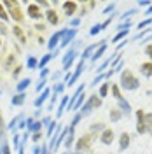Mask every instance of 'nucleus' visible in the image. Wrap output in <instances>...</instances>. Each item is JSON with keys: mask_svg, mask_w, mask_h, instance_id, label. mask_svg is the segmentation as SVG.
<instances>
[{"mask_svg": "<svg viewBox=\"0 0 152 154\" xmlns=\"http://www.w3.org/2000/svg\"><path fill=\"white\" fill-rule=\"evenodd\" d=\"M14 61H16V56H14V54H12V53H11L9 56H7V61H5V68H9L11 65H12V63H14Z\"/></svg>", "mask_w": 152, "mask_h": 154, "instance_id": "39", "label": "nucleus"}, {"mask_svg": "<svg viewBox=\"0 0 152 154\" xmlns=\"http://www.w3.org/2000/svg\"><path fill=\"white\" fill-rule=\"evenodd\" d=\"M26 67L30 68V70H33V68L38 67V60L35 56H28V60H26Z\"/></svg>", "mask_w": 152, "mask_h": 154, "instance_id": "28", "label": "nucleus"}, {"mask_svg": "<svg viewBox=\"0 0 152 154\" xmlns=\"http://www.w3.org/2000/svg\"><path fill=\"white\" fill-rule=\"evenodd\" d=\"M21 135L19 133H14V137H12V144H14V149H19V145H21Z\"/></svg>", "mask_w": 152, "mask_h": 154, "instance_id": "37", "label": "nucleus"}, {"mask_svg": "<svg viewBox=\"0 0 152 154\" xmlns=\"http://www.w3.org/2000/svg\"><path fill=\"white\" fill-rule=\"evenodd\" d=\"M21 121H25V117H23L21 114L16 116V117H14V119H12V121L9 123V125H7V130L16 133V131H18V126H19V123H21Z\"/></svg>", "mask_w": 152, "mask_h": 154, "instance_id": "14", "label": "nucleus"}, {"mask_svg": "<svg viewBox=\"0 0 152 154\" xmlns=\"http://www.w3.org/2000/svg\"><path fill=\"white\" fill-rule=\"evenodd\" d=\"M25 93H18V95H14L12 96V100H11V103H12V105L14 107H19V105H23V103H25Z\"/></svg>", "mask_w": 152, "mask_h": 154, "instance_id": "19", "label": "nucleus"}, {"mask_svg": "<svg viewBox=\"0 0 152 154\" xmlns=\"http://www.w3.org/2000/svg\"><path fill=\"white\" fill-rule=\"evenodd\" d=\"M112 93H114V98L119 102V100H123V96H121V91H119V86L117 84H112Z\"/></svg>", "mask_w": 152, "mask_h": 154, "instance_id": "35", "label": "nucleus"}, {"mask_svg": "<svg viewBox=\"0 0 152 154\" xmlns=\"http://www.w3.org/2000/svg\"><path fill=\"white\" fill-rule=\"evenodd\" d=\"M0 48H2V38H0Z\"/></svg>", "mask_w": 152, "mask_h": 154, "instance_id": "58", "label": "nucleus"}, {"mask_svg": "<svg viewBox=\"0 0 152 154\" xmlns=\"http://www.w3.org/2000/svg\"><path fill=\"white\" fill-rule=\"evenodd\" d=\"M121 116H123V112H121L119 109H112V110H110V119H112V121H119Z\"/></svg>", "mask_w": 152, "mask_h": 154, "instance_id": "32", "label": "nucleus"}, {"mask_svg": "<svg viewBox=\"0 0 152 154\" xmlns=\"http://www.w3.org/2000/svg\"><path fill=\"white\" fill-rule=\"evenodd\" d=\"M126 33H128V32H126V30H123V32H119V33H117V35H115V37H114V40H112V42H117V40H119V38L126 37Z\"/></svg>", "mask_w": 152, "mask_h": 154, "instance_id": "43", "label": "nucleus"}, {"mask_svg": "<svg viewBox=\"0 0 152 154\" xmlns=\"http://www.w3.org/2000/svg\"><path fill=\"white\" fill-rule=\"evenodd\" d=\"M98 49V44H91V46H87V48L84 49V53H82V56H81V60L82 61H86L87 58H91L93 54H95V51Z\"/></svg>", "mask_w": 152, "mask_h": 154, "instance_id": "16", "label": "nucleus"}, {"mask_svg": "<svg viewBox=\"0 0 152 154\" xmlns=\"http://www.w3.org/2000/svg\"><path fill=\"white\" fill-rule=\"evenodd\" d=\"M84 91H82V93H81V95L77 96V100H75V103H74V105H72V110H79V109H81V107L84 105Z\"/></svg>", "mask_w": 152, "mask_h": 154, "instance_id": "25", "label": "nucleus"}, {"mask_svg": "<svg viewBox=\"0 0 152 154\" xmlns=\"http://www.w3.org/2000/svg\"><path fill=\"white\" fill-rule=\"evenodd\" d=\"M7 33V28H5V23L0 21V35H5Z\"/></svg>", "mask_w": 152, "mask_h": 154, "instance_id": "47", "label": "nucleus"}, {"mask_svg": "<svg viewBox=\"0 0 152 154\" xmlns=\"http://www.w3.org/2000/svg\"><path fill=\"white\" fill-rule=\"evenodd\" d=\"M0 19H2L4 23L9 19V12H7V9L4 7V4H2V2H0Z\"/></svg>", "mask_w": 152, "mask_h": 154, "instance_id": "30", "label": "nucleus"}, {"mask_svg": "<svg viewBox=\"0 0 152 154\" xmlns=\"http://www.w3.org/2000/svg\"><path fill=\"white\" fill-rule=\"evenodd\" d=\"M72 154H82V152H72Z\"/></svg>", "mask_w": 152, "mask_h": 154, "instance_id": "59", "label": "nucleus"}, {"mask_svg": "<svg viewBox=\"0 0 152 154\" xmlns=\"http://www.w3.org/2000/svg\"><path fill=\"white\" fill-rule=\"evenodd\" d=\"M108 88H110V84H108V82H105L103 86L100 88V98L107 96V93H108Z\"/></svg>", "mask_w": 152, "mask_h": 154, "instance_id": "36", "label": "nucleus"}, {"mask_svg": "<svg viewBox=\"0 0 152 154\" xmlns=\"http://www.w3.org/2000/svg\"><path fill=\"white\" fill-rule=\"evenodd\" d=\"M61 5H63V11H65V14H67L68 18H70V16H74V14L77 12V5H79V4H77V2H63Z\"/></svg>", "mask_w": 152, "mask_h": 154, "instance_id": "11", "label": "nucleus"}, {"mask_svg": "<svg viewBox=\"0 0 152 154\" xmlns=\"http://www.w3.org/2000/svg\"><path fill=\"white\" fill-rule=\"evenodd\" d=\"M58 126H59V123H56V121H51V125H49V128H47V138H51L53 135L56 133Z\"/></svg>", "mask_w": 152, "mask_h": 154, "instance_id": "29", "label": "nucleus"}, {"mask_svg": "<svg viewBox=\"0 0 152 154\" xmlns=\"http://www.w3.org/2000/svg\"><path fill=\"white\" fill-rule=\"evenodd\" d=\"M0 154H12L11 152L9 144H2V147H0Z\"/></svg>", "mask_w": 152, "mask_h": 154, "instance_id": "40", "label": "nucleus"}, {"mask_svg": "<svg viewBox=\"0 0 152 154\" xmlns=\"http://www.w3.org/2000/svg\"><path fill=\"white\" fill-rule=\"evenodd\" d=\"M37 91H42V89H46V79H40V82L37 84V88H35Z\"/></svg>", "mask_w": 152, "mask_h": 154, "instance_id": "42", "label": "nucleus"}, {"mask_svg": "<svg viewBox=\"0 0 152 154\" xmlns=\"http://www.w3.org/2000/svg\"><path fill=\"white\" fill-rule=\"evenodd\" d=\"M63 32H65V28L63 30H59V32H56V33H53L51 35V38H49V42H47V48L49 49H54L61 42V37H63Z\"/></svg>", "mask_w": 152, "mask_h": 154, "instance_id": "10", "label": "nucleus"}, {"mask_svg": "<svg viewBox=\"0 0 152 154\" xmlns=\"http://www.w3.org/2000/svg\"><path fill=\"white\" fill-rule=\"evenodd\" d=\"M21 70H23V67H16V68H14V72H12V75H14V79H16V77L19 75V74H21Z\"/></svg>", "mask_w": 152, "mask_h": 154, "instance_id": "53", "label": "nucleus"}, {"mask_svg": "<svg viewBox=\"0 0 152 154\" xmlns=\"http://www.w3.org/2000/svg\"><path fill=\"white\" fill-rule=\"evenodd\" d=\"M49 95H51V89H49V88H46V89L42 91V95L38 96V98H35V102H33V105L37 107V109H40V107H42V103H44V102L47 100V96H49Z\"/></svg>", "mask_w": 152, "mask_h": 154, "instance_id": "13", "label": "nucleus"}, {"mask_svg": "<svg viewBox=\"0 0 152 154\" xmlns=\"http://www.w3.org/2000/svg\"><path fill=\"white\" fill-rule=\"evenodd\" d=\"M145 130L152 133V114H145Z\"/></svg>", "mask_w": 152, "mask_h": 154, "instance_id": "31", "label": "nucleus"}, {"mask_svg": "<svg viewBox=\"0 0 152 154\" xmlns=\"http://www.w3.org/2000/svg\"><path fill=\"white\" fill-rule=\"evenodd\" d=\"M100 30H102V25H95V26L91 28V32H89V33H91V35H96Z\"/></svg>", "mask_w": 152, "mask_h": 154, "instance_id": "45", "label": "nucleus"}, {"mask_svg": "<svg viewBox=\"0 0 152 154\" xmlns=\"http://www.w3.org/2000/svg\"><path fill=\"white\" fill-rule=\"evenodd\" d=\"M129 140H131V137L124 131V133L121 135V140H119V149H121V151H124V149L129 145Z\"/></svg>", "mask_w": 152, "mask_h": 154, "instance_id": "21", "label": "nucleus"}, {"mask_svg": "<svg viewBox=\"0 0 152 154\" xmlns=\"http://www.w3.org/2000/svg\"><path fill=\"white\" fill-rule=\"evenodd\" d=\"M68 100H70L68 96H63V98H61V103H59V109H58V112H56V117H61V114H63V112L67 110V107H68Z\"/></svg>", "mask_w": 152, "mask_h": 154, "instance_id": "22", "label": "nucleus"}, {"mask_svg": "<svg viewBox=\"0 0 152 154\" xmlns=\"http://www.w3.org/2000/svg\"><path fill=\"white\" fill-rule=\"evenodd\" d=\"M136 119H138V123H136V131H138V133H147V130H145V112H143V110H136Z\"/></svg>", "mask_w": 152, "mask_h": 154, "instance_id": "8", "label": "nucleus"}, {"mask_svg": "<svg viewBox=\"0 0 152 154\" xmlns=\"http://www.w3.org/2000/svg\"><path fill=\"white\" fill-rule=\"evenodd\" d=\"M46 16H47L49 25H58V23H59V16L56 14V11L54 9H47L46 11Z\"/></svg>", "mask_w": 152, "mask_h": 154, "instance_id": "15", "label": "nucleus"}, {"mask_svg": "<svg viewBox=\"0 0 152 154\" xmlns=\"http://www.w3.org/2000/svg\"><path fill=\"white\" fill-rule=\"evenodd\" d=\"M35 30H37V32H44V30H46V25H44V23H37V25H35Z\"/></svg>", "mask_w": 152, "mask_h": 154, "instance_id": "50", "label": "nucleus"}, {"mask_svg": "<svg viewBox=\"0 0 152 154\" xmlns=\"http://www.w3.org/2000/svg\"><path fill=\"white\" fill-rule=\"evenodd\" d=\"M100 140H102V144L110 145L114 142V131H112V130H103L102 135H100Z\"/></svg>", "mask_w": 152, "mask_h": 154, "instance_id": "12", "label": "nucleus"}, {"mask_svg": "<svg viewBox=\"0 0 152 154\" xmlns=\"http://www.w3.org/2000/svg\"><path fill=\"white\" fill-rule=\"evenodd\" d=\"M84 68H86V65H84V61L81 60V61H79V65H77V68H75V72H74V74L70 75V81L67 82V86L72 88L74 84H75V81L79 79V77H81V74H82V70H84Z\"/></svg>", "mask_w": 152, "mask_h": 154, "instance_id": "7", "label": "nucleus"}, {"mask_svg": "<svg viewBox=\"0 0 152 154\" xmlns=\"http://www.w3.org/2000/svg\"><path fill=\"white\" fill-rule=\"evenodd\" d=\"M30 82H32V79H23V81H19L18 84H16V91H18V93H25V89L30 86Z\"/></svg>", "mask_w": 152, "mask_h": 154, "instance_id": "23", "label": "nucleus"}, {"mask_svg": "<svg viewBox=\"0 0 152 154\" xmlns=\"http://www.w3.org/2000/svg\"><path fill=\"white\" fill-rule=\"evenodd\" d=\"M121 86L124 89H128V91H131V89H136L140 86V81L131 74V70H124L121 74Z\"/></svg>", "mask_w": 152, "mask_h": 154, "instance_id": "3", "label": "nucleus"}, {"mask_svg": "<svg viewBox=\"0 0 152 154\" xmlns=\"http://www.w3.org/2000/svg\"><path fill=\"white\" fill-rule=\"evenodd\" d=\"M4 7L5 9H9V18L12 21H16V23H21L23 19H25V14H23V11L19 9V2L18 0H9V2H4Z\"/></svg>", "mask_w": 152, "mask_h": 154, "instance_id": "1", "label": "nucleus"}, {"mask_svg": "<svg viewBox=\"0 0 152 154\" xmlns=\"http://www.w3.org/2000/svg\"><path fill=\"white\" fill-rule=\"evenodd\" d=\"M95 135L93 133H86V135H82L79 140H77V144H75V149H77V152H82V151H87L89 147H91V144H93V138Z\"/></svg>", "mask_w": 152, "mask_h": 154, "instance_id": "4", "label": "nucleus"}, {"mask_svg": "<svg viewBox=\"0 0 152 154\" xmlns=\"http://www.w3.org/2000/svg\"><path fill=\"white\" fill-rule=\"evenodd\" d=\"M105 51H107V44H102V46H100V49H96V51H95V54L91 56V60H93V61H98L100 58L103 56Z\"/></svg>", "mask_w": 152, "mask_h": 154, "instance_id": "24", "label": "nucleus"}, {"mask_svg": "<svg viewBox=\"0 0 152 154\" xmlns=\"http://www.w3.org/2000/svg\"><path fill=\"white\" fill-rule=\"evenodd\" d=\"M40 130H42V123H40V121H33V125H30L28 128H26L28 133H37Z\"/></svg>", "mask_w": 152, "mask_h": 154, "instance_id": "26", "label": "nucleus"}, {"mask_svg": "<svg viewBox=\"0 0 152 154\" xmlns=\"http://www.w3.org/2000/svg\"><path fill=\"white\" fill-rule=\"evenodd\" d=\"M40 154H49V147L46 144H42V151H40Z\"/></svg>", "mask_w": 152, "mask_h": 154, "instance_id": "55", "label": "nucleus"}, {"mask_svg": "<svg viewBox=\"0 0 152 154\" xmlns=\"http://www.w3.org/2000/svg\"><path fill=\"white\" fill-rule=\"evenodd\" d=\"M75 35H77V28H65L63 37H61V42H59V48H67L68 44L75 38Z\"/></svg>", "mask_w": 152, "mask_h": 154, "instance_id": "5", "label": "nucleus"}, {"mask_svg": "<svg viewBox=\"0 0 152 154\" xmlns=\"http://www.w3.org/2000/svg\"><path fill=\"white\" fill-rule=\"evenodd\" d=\"M119 107H121V112H126V114H129V110H131L129 103L124 102V100H119Z\"/></svg>", "mask_w": 152, "mask_h": 154, "instance_id": "34", "label": "nucleus"}, {"mask_svg": "<svg viewBox=\"0 0 152 154\" xmlns=\"http://www.w3.org/2000/svg\"><path fill=\"white\" fill-rule=\"evenodd\" d=\"M51 58H53V53L44 54V56H42V60H38V68H46V65L51 61Z\"/></svg>", "mask_w": 152, "mask_h": 154, "instance_id": "27", "label": "nucleus"}, {"mask_svg": "<svg viewBox=\"0 0 152 154\" xmlns=\"http://www.w3.org/2000/svg\"><path fill=\"white\" fill-rule=\"evenodd\" d=\"M12 33H14V37L18 38L21 44H25V42H26V35H25V32H23L21 26H12Z\"/></svg>", "mask_w": 152, "mask_h": 154, "instance_id": "17", "label": "nucleus"}, {"mask_svg": "<svg viewBox=\"0 0 152 154\" xmlns=\"http://www.w3.org/2000/svg\"><path fill=\"white\" fill-rule=\"evenodd\" d=\"M112 9H114V4H112V5H108V7L103 11V14H110V11H112Z\"/></svg>", "mask_w": 152, "mask_h": 154, "instance_id": "56", "label": "nucleus"}, {"mask_svg": "<svg viewBox=\"0 0 152 154\" xmlns=\"http://www.w3.org/2000/svg\"><path fill=\"white\" fill-rule=\"evenodd\" d=\"M145 53H147V56L152 58V44H149L147 48H145Z\"/></svg>", "mask_w": 152, "mask_h": 154, "instance_id": "54", "label": "nucleus"}, {"mask_svg": "<svg viewBox=\"0 0 152 154\" xmlns=\"http://www.w3.org/2000/svg\"><path fill=\"white\" fill-rule=\"evenodd\" d=\"M51 121H53V119H51V117H49V116H46V117H44V119H42V121H40V123H42V126H46V125H51Z\"/></svg>", "mask_w": 152, "mask_h": 154, "instance_id": "49", "label": "nucleus"}, {"mask_svg": "<svg viewBox=\"0 0 152 154\" xmlns=\"http://www.w3.org/2000/svg\"><path fill=\"white\" fill-rule=\"evenodd\" d=\"M103 130H105L103 123H95V125H91V131H89V133L95 135L96 131H103Z\"/></svg>", "mask_w": 152, "mask_h": 154, "instance_id": "33", "label": "nucleus"}, {"mask_svg": "<svg viewBox=\"0 0 152 154\" xmlns=\"http://www.w3.org/2000/svg\"><path fill=\"white\" fill-rule=\"evenodd\" d=\"M40 151H42V147H40V145H33V149H32V154H40Z\"/></svg>", "mask_w": 152, "mask_h": 154, "instance_id": "52", "label": "nucleus"}, {"mask_svg": "<svg viewBox=\"0 0 152 154\" xmlns=\"http://www.w3.org/2000/svg\"><path fill=\"white\" fill-rule=\"evenodd\" d=\"M79 23H81V18H74L70 21V26H79Z\"/></svg>", "mask_w": 152, "mask_h": 154, "instance_id": "51", "label": "nucleus"}, {"mask_svg": "<svg viewBox=\"0 0 152 154\" xmlns=\"http://www.w3.org/2000/svg\"><path fill=\"white\" fill-rule=\"evenodd\" d=\"M100 105H102V98H100L98 95H91L84 102V105L79 109V110H81L79 114L82 116V117H86V116H89L91 112H93V109H98Z\"/></svg>", "mask_w": 152, "mask_h": 154, "instance_id": "2", "label": "nucleus"}, {"mask_svg": "<svg viewBox=\"0 0 152 154\" xmlns=\"http://www.w3.org/2000/svg\"><path fill=\"white\" fill-rule=\"evenodd\" d=\"M150 12H152V5L149 7V11H147V14H150Z\"/></svg>", "mask_w": 152, "mask_h": 154, "instance_id": "57", "label": "nucleus"}, {"mask_svg": "<svg viewBox=\"0 0 152 154\" xmlns=\"http://www.w3.org/2000/svg\"><path fill=\"white\" fill-rule=\"evenodd\" d=\"M74 138H75V137H74V128H68L67 137H65V142H63L67 149H70V147H72V144H74Z\"/></svg>", "mask_w": 152, "mask_h": 154, "instance_id": "20", "label": "nucleus"}, {"mask_svg": "<svg viewBox=\"0 0 152 154\" xmlns=\"http://www.w3.org/2000/svg\"><path fill=\"white\" fill-rule=\"evenodd\" d=\"M5 130H7V126H5V123H4V117L0 116V137H4Z\"/></svg>", "mask_w": 152, "mask_h": 154, "instance_id": "41", "label": "nucleus"}, {"mask_svg": "<svg viewBox=\"0 0 152 154\" xmlns=\"http://www.w3.org/2000/svg\"><path fill=\"white\" fill-rule=\"evenodd\" d=\"M149 23H152V19H145V21H143V23H140L136 28H138V30H143L145 26H147V25H149Z\"/></svg>", "mask_w": 152, "mask_h": 154, "instance_id": "46", "label": "nucleus"}, {"mask_svg": "<svg viewBox=\"0 0 152 154\" xmlns=\"http://www.w3.org/2000/svg\"><path fill=\"white\" fill-rule=\"evenodd\" d=\"M49 75V68H42L40 70V79H46Z\"/></svg>", "mask_w": 152, "mask_h": 154, "instance_id": "48", "label": "nucleus"}, {"mask_svg": "<svg viewBox=\"0 0 152 154\" xmlns=\"http://www.w3.org/2000/svg\"><path fill=\"white\" fill-rule=\"evenodd\" d=\"M81 119H82V116L77 112V114L74 116V119H72V123H70V128H75V126L79 125V121H81Z\"/></svg>", "mask_w": 152, "mask_h": 154, "instance_id": "38", "label": "nucleus"}, {"mask_svg": "<svg viewBox=\"0 0 152 154\" xmlns=\"http://www.w3.org/2000/svg\"><path fill=\"white\" fill-rule=\"evenodd\" d=\"M42 138V131H37V133H32V140L33 142H38Z\"/></svg>", "mask_w": 152, "mask_h": 154, "instance_id": "44", "label": "nucleus"}, {"mask_svg": "<svg viewBox=\"0 0 152 154\" xmlns=\"http://www.w3.org/2000/svg\"><path fill=\"white\" fill-rule=\"evenodd\" d=\"M28 18L32 19H42V9L37 4H28Z\"/></svg>", "mask_w": 152, "mask_h": 154, "instance_id": "9", "label": "nucleus"}, {"mask_svg": "<svg viewBox=\"0 0 152 154\" xmlns=\"http://www.w3.org/2000/svg\"><path fill=\"white\" fill-rule=\"evenodd\" d=\"M140 72H142L145 77H152V61L142 63V65H140Z\"/></svg>", "mask_w": 152, "mask_h": 154, "instance_id": "18", "label": "nucleus"}, {"mask_svg": "<svg viewBox=\"0 0 152 154\" xmlns=\"http://www.w3.org/2000/svg\"><path fill=\"white\" fill-rule=\"evenodd\" d=\"M75 56H77L75 49H68L67 53H65V56H63V70H65V72L70 70V67H72V63H74Z\"/></svg>", "mask_w": 152, "mask_h": 154, "instance_id": "6", "label": "nucleus"}]
</instances>
